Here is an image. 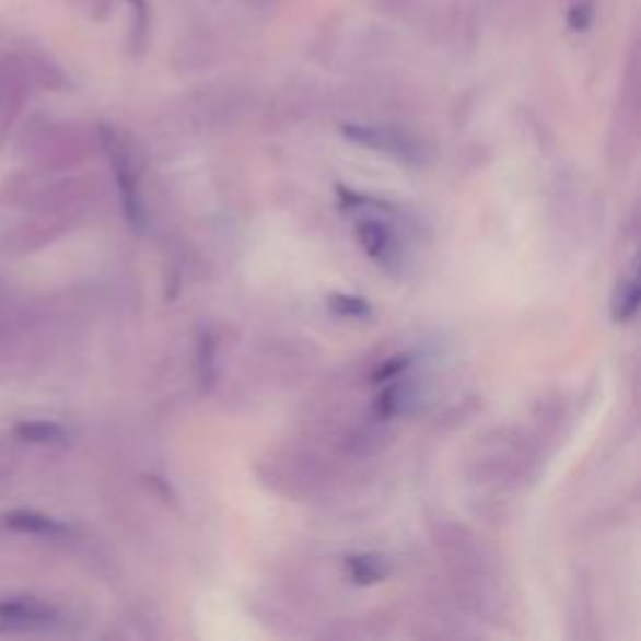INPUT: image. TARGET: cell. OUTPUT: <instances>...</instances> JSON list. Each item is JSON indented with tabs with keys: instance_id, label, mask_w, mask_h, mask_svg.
Segmentation results:
<instances>
[{
	"instance_id": "52a82bcc",
	"label": "cell",
	"mask_w": 641,
	"mask_h": 641,
	"mask_svg": "<svg viewBox=\"0 0 641 641\" xmlns=\"http://www.w3.org/2000/svg\"><path fill=\"white\" fill-rule=\"evenodd\" d=\"M15 436L28 441V444H60L68 434L54 421H23L15 427Z\"/></svg>"
},
{
	"instance_id": "9c48e42d",
	"label": "cell",
	"mask_w": 641,
	"mask_h": 641,
	"mask_svg": "<svg viewBox=\"0 0 641 641\" xmlns=\"http://www.w3.org/2000/svg\"><path fill=\"white\" fill-rule=\"evenodd\" d=\"M328 308H331L336 316H343V318H369L371 316L369 301H363L359 296H349V293H331V296H328Z\"/></svg>"
},
{
	"instance_id": "7c38bea8",
	"label": "cell",
	"mask_w": 641,
	"mask_h": 641,
	"mask_svg": "<svg viewBox=\"0 0 641 641\" xmlns=\"http://www.w3.org/2000/svg\"><path fill=\"white\" fill-rule=\"evenodd\" d=\"M136 8V21H138V33H143L145 28V21H149V5H145V0H128Z\"/></svg>"
},
{
	"instance_id": "6da1fadb",
	"label": "cell",
	"mask_w": 641,
	"mask_h": 641,
	"mask_svg": "<svg viewBox=\"0 0 641 641\" xmlns=\"http://www.w3.org/2000/svg\"><path fill=\"white\" fill-rule=\"evenodd\" d=\"M339 194L346 198L343 206L363 208V211H366V215H361L357 223V238L363 246V250H366L378 266L388 268V271H394V268L401 266V246H398V236L392 223H388L384 215L371 213V208L366 206V201H363V196H353L349 194V190H341V188Z\"/></svg>"
},
{
	"instance_id": "8fae6325",
	"label": "cell",
	"mask_w": 641,
	"mask_h": 641,
	"mask_svg": "<svg viewBox=\"0 0 641 641\" xmlns=\"http://www.w3.org/2000/svg\"><path fill=\"white\" fill-rule=\"evenodd\" d=\"M411 366V359L409 357H398V359H392V363H386L384 369H378V374H376V378L378 381H392V378H396V376H401L406 369Z\"/></svg>"
},
{
	"instance_id": "7a4b0ae2",
	"label": "cell",
	"mask_w": 641,
	"mask_h": 641,
	"mask_svg": "<svg viewBox=\"0 0 641 641\" xmlns=\"http://www.w3.org/2000/svg\"><path fill=\"white\" fill-rule=\"evenodd\" d=\"M103 138H106V149L110 153V163H114L118 190H120V198H124V208H126L128 221H131L133 226H143V221H145L143 201H141V196H138L136 173L131 168V161H128V153L124 149V143L118 141V136L110 131V128H103Z\"/></svg>"
},
{
	"instance_id": "5b68a950",
	"label": "cell",
	"mask_w": 641,
	"mask_h": 641,
	"mask_svg": "<svg viewBox=\"0 0 641 641\" xmlns=\"http://www.w3.org/2000/svg\"><path fill=\"white\" fill-rule=\"evenodd\" d=\"M346 567H349V574L357 584H376L381 579L388 576V561L384 557H378V553H361V557H349L346 559Z\"/></svg>"
},
{
	"instance_id": "277c9868",
	"label": "cell",
	"mask_w": 641,
	"mask_h": 641,
	"mask_svg": "<svg viewBox=\"0 0 641 641\" xmlns=\"http://www.w3.org/2000/svg\"><path fill=\"white\" fill-rule=\"evenodd\" d=\"M8 526L23 534H36V536H60L66 534V526L38 511H13L8 514Z\"/></svg>"
},
{
	"instance_id": "30bf717a",
	"label": "cell",
	"mask_w": 641,
	"mask_h": 641,
	"mask_svg": "<svg viewBox=\"0 0 641 641\" xmlns=\"http://www.w3.org/2000/svg\"><path fill=\"white\" fill-rule=\"evenodd\" d=\"M569 28L571 31H576V33H582V31H586L588 25H592V5H586V3H579V5H574L569 11Z\"/></svg>"
},
{
	"instance_id": "3957f363",
	"label": "cell",
	"mask_w": 641,
	"mask_h": 641,
	"mask_svg": "<svg viewBox=\"0 0 641 641\" xmlns=\"http://www.w3.org/2000/svg\"><path fill=\"white\" fill-rule=\"evenodd\" d=\"M343 136H349L353 143L369 145V149H376L381 153L394 155L398 161L406 163H419V151L411 141H406L398 133L392 131H378V128H363V126H343L341 128Z\"/></svg>"
},
{
	"instance_id": "ba28073f",
	"label": "cell",
	"mask_w": 641,
	"mask_h": 641,
	"mask_svg": "<svg viewBox=\"0 0 641 641\" xmlns=\"http://www.w3.org/2000/svg\"><path fill=\"white\" fill-rule=\"evenodd\" d=\"M639 308V285L634 276H629V279H623L617 289V296H614L611 303V314L614 318L623 324V320H631Z\"/></svg>"
},
{
	"instance_id": "8992f818",
	"label": "cell",
	"mask_w": 641,
	"mask_h": 641,
	"mask_svg": "<svg viewBox=\"0 0 641 641\" xmlns=\"http://www.w3.org/2000/svg\"><path fill=\"white\" fill-rule=\"evenodd\" d=\"M0 619L3 621H50L54 609L40 602L28 599H3L0 602Z\"/></svg>"
}]
</instances>
